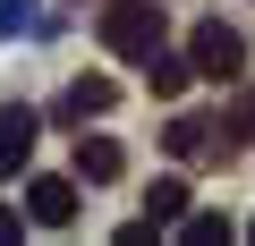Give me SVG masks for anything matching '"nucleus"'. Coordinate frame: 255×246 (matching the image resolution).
I'll use <instances>...</instances> for the list:
<instances>
[{"label":"nucleus","mask_w":255,"mask_h":246,"mask_svg":"<svg viewBox=\"0 0 255 246\" xmlns=\"http://www.w3.org/2000/svg\"><path fill=\"white\" fill-rule=\"evenodd\" d=\"M213 136H230V128H213V119H170V136H162V145H170L179 162H196V153H213Z\"/></svg>","instance_id":"0eeeda50"},{"label":"nucleus","mask_w":255,"mask_h":246,"mask_svg":"<svg viewBox=\"0 0 255 246\" xmlns=\"http://www.w3.org/2000/svg\"><path fill=\"white\" fill-rule=\"evenodd\" d=\"M145 68H153V93H187V60H162V51H145Z\"/></svg>","instance_id":"1a4fd4ad"},{"label":"nucleus","mask_w":255,"mask_h":246,"mask_svg":"<svg viewBox=\"0 0 255 246\" xmlns=\"http://www.w3.org/2000/svg\"><path fill=\"white\" fill-rule=\"evenodd\" d=\"M34 136H43V119H34L26 102H9V110H0V178H17V170L34 162Z\"/></svg>","instance_id":"7ed1b4c3"},{"label":"nucleus","mask_w":255,"mask_h":246,"mask_svg":"<svg viewBox=\"0 0 255 246\" xmlns=\"http://www.w3.org/2000/svg\"><path fill=\"white\" fill-rule=\"evenodd\" d=\"M102 43H111L119 60L162 51V0H111V9H102Z\"/></svg>","instance_id":"f257e3e1"},{"label":"nucleus","mask_w":255,"mask_h":246,"mask_svg":"<svg viewBox=\"0 0 255 246\" xmlns=\"http://www.w3.org/2000/svg\"><path fill=\"white\" fill-rule=\"evenodd\" d=\"M179 212H187V187H179V178H162V187H153V229H170Z\"/></svg>","instance_id":"9d476101"},{"label":"nucleus","mask_w":255,"mask_h":246,"mask_svg":"<svg viewBox=\"0 0 255 246\" xmlns=\"http://www.w3.org/2000/svg\"><path fill=\"white\" fill-rule=\"evenodd\" d=\"M128 170V153L111 145V136H77V178H94V187H111Z\"/></svg>","instance_id":"39448f33"},{"label":"nucleus","mask_w":255,"mask_h":246,"mask_svg":"<svg viewBox=\"0 0 255 246\" xmlns=\"http://www.w3.org/2000/svg\"><path fill=\"white\" fill-rule=\"evenodd\" d=\"M170 229H179L187 246H221V238H230V221H213V212H179Z\"/></svg>","instance_id":"6e6552de"},{"label":"nucleus","mask_w":255,"mask_h":246,"mask_svg":"<svg viewBox=\"0 0 255 246\" xmlns=\"http://www.w3.org/2000/svg\"><path fill=\"white\" fill-rule=\"evenodd\" d=\"M187 68H196V77H213V85H238V68H247V43H238L221 17H204V26L187 34Z\"/></svg>","instance_id":"f03ea898"},{"label":"nucleus","mask_w":255,"mask_h":246,"mask_svg":"<svg viewBox=\"0 0 255 246\" xmlns=\"http://www.w3.org/2000/svg\"><path fill=\"white\" fill-rule=\"evenodd\" d=\"M26 221L34 229H68L77 221V178H34L26 187Z\"/></svg>","instance_id":"20e7f679"},{"label":"nucleus","mask_w":255,"mask_h":246,"mask_svg":"<svg viewBox=\"0 0 255 246\" xmlns=\"http://www.w3.org/2000/svg\"><path fill=\"white\" fill-rule=\"evenodd\" d=\"M111 102H119V85H111V77H77V85H68V102H60V110H68V119H77V128H85V119H102V110H111Z\"/></svg>","instance_id":"423d86ee"},{"label":"nucleus","mask_w":255,"mask_h":246,"mask_svg":"<svg viewBox=\"0 0 255 246\" xmlns=\"http://www.w3.org/2000/svg\"><path fill=\"white\" fill-rule=\"evenodd\" d=\"M0 238H17V212H0Z\"/></svg>","instance_id":"9b49d317"}]
</instances>
